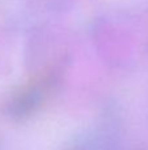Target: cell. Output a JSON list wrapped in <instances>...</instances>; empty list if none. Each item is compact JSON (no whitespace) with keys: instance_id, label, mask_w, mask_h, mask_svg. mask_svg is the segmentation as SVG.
I'll use <instances>...</instances> for the list:
<instances>
[{"instance_id":"6da1fadb","label":"cell","mask_w":148,"mask_h":150,"mask_svg":"<svg viewBox=\"0 0 148 150\" xmlns=\"http://www.w3.org/2000/svg\"><path fill=\"white\" fill-rule=\"evenodd\" d=\"M51 1H67V0H51Z\"/></svg>"}]
</instances>
